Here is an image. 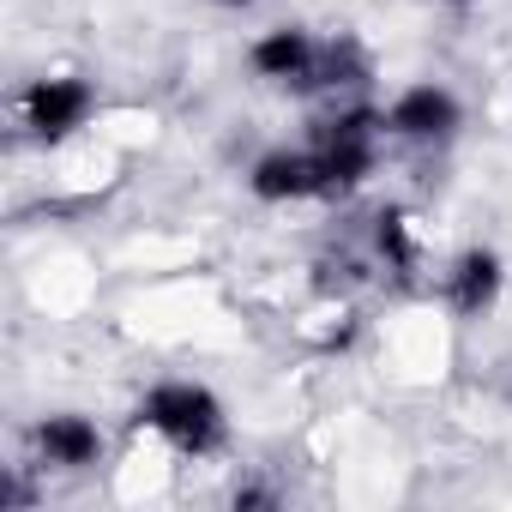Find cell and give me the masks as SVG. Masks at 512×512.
<instances>
[{
    "instance_id": "6da1fadb",
    "label": "cell",
    "mask_w": 512,
    "mask_h": 512,
    "mask_svg": "<svg viewBox=\"0 0 512 512\" xmlns=\"http://www.w3.org/2000/svg\"><path fill=\"white\" fill-rule=\"evenodd\" d=\"M145 422H151L157 434H169L175 446H187V452H205V446H217V434H223L217 398L199 392V386H157V392L145 398Z\"/></svg>"
},
{
    "instance_id": "7a4b0ae2",
    "label": "cell",
    "mask_w": 512,
    "mask_h": 512,
    "mask_svg": "<svg viewBox=\"0 0 512 512\" xmlns=\"http://www.w3.org/2000/svg\"><path fill=\"white\" fill-rule=\"evenodd\" d=\"M314 157H320L326 187H350V181H362V175H368V163H374V127H368V115L332 121V127L320 133Z\"/></svg>"
},
{
    "instance_id": "3957f363",
    "label": "cell",
    "mask_w": 512,
    "mask_h": 512,
    "mask_svg": "<svg viewBox=\"0 0 512 512\" xmlns=\"http://www.w3.org/2000/svg\"><path fill=\"white\" fill-rule=\"evenodd\" d=\"M85 109H91V91H85L79 79H43V85L25 97V115H31V127H37L43 139L73 133V127L85 121Z\"/></svg>"
},
{
    "instance_id": "277c9868",
    "label": "cell",
    "mask_w": 512,
    "mask_h": 512,
    "mask_svg": "<svg viewBox=\"0 0 512 512\" xmlns=\"http://www.w3.org/2000/svg\"><path fill=\"white\" fill-rule=\"evenodd\" d=\"M253 193H266V199L326 193L320 157H314V151H272V157H260V169H253Z\"/></svg>"
},
{
    "instance_id": "5b68a950",
    "label": "cell",
    "mask_w": 512,
    "mask_h": 512,
    "mask_svg": "<svg viewBox=\"0 0 512 512\" xmlns=\"http://www.w3.org/2000/svg\"><path fill=\"white\" fill-rule=\"evenodd\" d=\"M452 127H458V103L446 91H434V85L398 97V109H392V133H404V139H440Z\"/></svg>"
},
{
    "instance_id": "8992f818",
    "label": "cell",
    "mask_w": 512,
    "mask_h": 512,
    "mask_svg": "<svg viewBox=\"0 0 512 512\" xmlns=\"http://www.w3.org/2000/svg\"><path fill=\"white\" fill-rule=\"evenodd\" d=\"M253 67L272 73V79H296V85H314V67H320V49L302 37V31H278L253 49Z\"/></svg>"
},
{
    "instance_id": "52a82bcc",
    "label": "cell",
    "mask_w": 512,
    "mask_h": 512,
    "mask_svg": "<svg viewBox=\"0 0 512 512\" xmlns=\"http://www.w3.org/2000/svg\"><path fill=\"white\" fill-rule=\"evenodd\" d=\"M37 440H43V458L49 464H67V470H79V464L97 458V428L85 416H49Z\"/></svg>"
},
{
    "instance_id": "ba28073f",
    "label": "cell",
    "mask_w": 512,
    "mask_h": 512,
    "mask_svg": "<svg viewBox=\"0 0 512 512\" xmlns=\"http://www.w3.org/2000/svg\"><path fill=\"white\" fill-rule=\"evenodd\" d=\"M494 290H500L494 253H464V260H458V278H452V302H458L464 314H476V308L494 302Z\"/></svg>"
},
{
    "instance_id": "9c48e42d",
    "label": "cell",
    "mask_w": 512,
    "mask_h": 512,
    "mask_svg": "<svg viewBox=\"0 0 512 512\" xmlns=\"http://www.w3.org/2000/svg\"><path fill=\"white\" fill-rule=\"evenodd\" d=\"M223 7H247V0H223Z\"/></svg>"
}]
</instances>
